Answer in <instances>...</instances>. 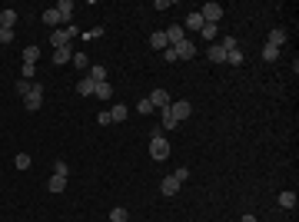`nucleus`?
<instances>
[{"mask_svg":"<svg viewBox=\"0 0 299 222\" xmlns=\"http://www.w3.org/2000/svg\"><path fill=\"white\" fill-rule=\"evenodd\" d=\"M173 179H176V183L183 186V183L189 179V169H187V166H183V169H176V172H173Z\"/></svg>","mask_w":299,"mask_h":222,"instance_id":"nucleus-33","label":"nucleus"},{"mask_svg":"<svg viewBox=\"0 0 299 222\" xmlns=\"http://www.w3.org/2000/svg\"><path fill=\"white\" fill-rule=\"evenodd\" d=\"M20 80H27V83H30V80H34V73H37V67H34V63H23V70H20Z\"/></svg>","mask_w":299,"mask_h":222,"instance_id":"nucleus-31","label":"nucleus"},{"mask_svg":"<svg viewBox=\"0 0 299 222\" xmlns=\"http://www.w3.org/2000/svg\"><path fill=\"white\" fill-rule=\"evenodd\" d=\"M266 43H269V47H276V50H280L282 43H286V30H282V27H273V30H269V40H266Z\"/></svg>","mask_w":299,"mask_h":222,"instance_id":"nucleus-10","label":"nucleus"},{"mask_svg":"<svg viewBox=\"0 0 299 222\" xmlns=\"http://www.w3.org/2000/svg\"><path fill=\"white\" fill-rule=\"evenodd\" d=\"M280 205L282 209H296V196L293 192H280Z\"/></svg>","mask_w":299,"mask_h":222,"instance_id":"nucleus-26","label":"nucleus"},{"mask_svg":"<svg viewBox=\"0 0 299 222\" xmlns=\"http://www.w3.org/2000/svg\"><path fill=\"white\" fill-rule=\"evenodd\" d=\"M163 60H167V63H176V53H173V47H167V50H163Z\"/></svg>","mask_w":299,"mask_h":222,"instance_id":"nucleus-38","label":"nucleus"},{"mask_svg":"<svg viewBox=\"0 0 299 222\" xmlns=\"http://www.w3.org/2000/svg\"><path fill=\"white\" fill-rule=\"evenodd\" d=\"M163 34H167L169 47H176V43H183V40H187V30H183V23H173V27H167V30H163Z\"/></svg>","mask_w":299,"mask_h":222,"instance_id":"nucleus-6","label":"nucleus"},{"mask_svg":"<svg viewBox=\"0 0 299 222\" xmlns=\"http://www.w3.org/2000/svg\"><path fill=\"white\" fill-rule=\"evenodd\" d=\"M200 37L209 40V43H216V23H203V27H200Z\"/></svg>","mask_w":299,"mask_h":222,"instance_id":"nucleus-22","label":"nucleus"},{"mask_svg":"<svg viewBox=\"0 0 299 222\" xmlns=\"http://www.w3.org/2000/svg\"><path fill=\"white\" fill-rule=\"evenodd\" d=\"M127 219H130V212H127L123 205H120V209H113V212H110V222H127Z\"/></svg>","mask_w":299,"mask_h":222,"instance_id":"nucleus-28","label":"nucleus"},{"mask_svg":"<svg viewBox=\"0 0 299 222\" xmlns=\"http://www.w3.org/2000/svg\"><path fill=\"white\" fill-rule=\"evenodd\" d=\"M43 23H47V27H54V30H60V23H63V20H60V14H56V7L43 10Z\"/></svg>","mask_w":299,"mask_h":222,"instance_id":"nucleus-12","label":"nucleus"},{"mask_svg":"<svg viewBox=\"0 0 299 222\" xmlns=\"http://www.w3.org/2000/svg\"><path fill=\"white\" fill-rule=\"evenodd\" d=\"M169 113H173L176 123H180V120H187L189 113H193V106H189V100H176V103H169Z\"/></svg>","mask_w":299,"mask_h":222,"instance_id":"nucleus-7","label":"nucleus"},{"mask_svg":"<svg viewBox=\"0 0 299 222\" xmlns=\"http://www.w3.org/2000/svg\"><path fill=\"white\" fill-rule=\"evenodd\" d=\"M37 60H40V47H37V43H30V47L23 50V63H37Z\"/></svg>","mask_w":299,"mask_h":222,"instance_id":"nucleus-23","label":"nucleus"},{"mask_svg":"<svg viewBox=\"0 0 299 222\" xmlns=\"http://www.w3.org/2000/svg\"><path fill=\"white\" fill-rule=\"evenodd\" d=\"M127 116H130V110H127L123 103H116V106H113V110H110V123H123Z\"/></svg>","mask_w":299,"mask_h":222,"instance_id":"nucleus-17","label":"nucleus"},{"mask_svg":"<svg viewBox=\"0 0 299 222\" xmlns=\"http://www.w3.org/2000/svg\"><path fill=\"white\" fill-rule=\"evenodd\" d=\"M70 63H74L80 73H87V70H90V56H87V53H74V60H70Z\"/></svg>","mask_w":299,"mask_h":222,"instance_id":"nucleus-20","label":"nucleus"},{"mask_svg":"<svg viewBox=\"0 0 299 222\" xmlns=\"http://www.w3.org/2000/svg\"><path fill=\"white\" fill-rule=\"evenodd\" d=\"M240 222H256V216H253V212H243V216H240Z\"/></svg>","mask_w":299,"mask_h":222,"instance_id":"nucleus-39","label":"nucleus"},{"mask_svg":"<svg viewBox=\"0 0 299 222\" xmlns=\"http://www.w3.org/2000/svg\"><path fill=\"white\" fill-rule=\"evenodd\" d=\"M160 120H163V130H176V126H180V123H176V116L169 113V106H167V110H160Z\"/></svg>","mask_w":299,"mask_h":222,"instance_id":"nucleus-21","label":"nucleus"},{"mask_svg":"<svg viewBox=\"0 0 299 222\" xmlns=\"http://www.w3.org/2000/svg\"><path fill=\"white\" fill-rule=\"evenodd\" d=\"M150 156L156 159V163H163V159H169V143L160 136V130H153V143H150Z\"/></svg>","mask_w":299,"mask_h":222,"instance_id":"nucleus-1","label":"nucleus"},{"mask_svg":"<svg viewBox=\"0 0 299 222\" xmlns=\"http://www.w3.org/2000/svg\"><path fill=\"white\" fill-rule=\"evenodd\" d=\"M160 192H163V196H176V192H180V183H176L173 176H167V179L160 183Z\"/></svg>","mask_w":299,"mask_h":222,"instance_id":"nucleus-13","label":"nucleus"},{"mask_svg":"<svg viewBox=\"0 0 299 222\" xmlns=\"http://www.w3.org/2000/svg\"><path fill=\"white\" fill-rule=\"evenodd\" d=\"M17 23V10H0V30H14Z\"/></svg>","mask_w":299,"mask_h":222,"instance_id":"nucleus-11","label":"nucleus"},{"mask_svg":"<svg viewBox=\"0 0 299 222\" xmlns=\"http://www.w3.org/2000/svg\"><path fill=\"white\" fill-rule=\"evenodd\" d=\"M67 172H70V166H67V163L60 159V163H56V166H54V176H67Z\"/></svg>","mask_w":299,"mask_h":222,"instance_id":"nucleus-35","label":"nucleus"},{"mask_svg":"<svg viewBox=\"0 0 299 222\" xmlns=\"http://www.w3.org/2000/svg\"><path fill=\"white\" fill-rule=\"evenodd\" d=\"M136 110H140V113H153V103H150V100H140Z\"/></svg>","mask_w":299,"mask_h":222,"instance_id":"nucleus-36","label":"nucleus"},{"mask_svg":"<svg viewBox=\"0 0 299 222\" xmlns=\"http://www.w3.org/2000/svg\"><path fill=\"white\" fill-rule=\"evenodd\" d=\"M87 76H90L93 83H107V70H103V67H96V63H90V70H87Z\"/></svg>","mask_w":299,"mask_h":222,"instance_id":"nucleus-18","label":"nucleus"},{"mask_svg":"<svg viewBox=\"0 0 299 222\" xmlns=\"http://www.w3.org/2000/svg\"><path fill=\"white\" fill-rule=\"evenodd\" d=\"M100 37H103V27H93V30L80 34V40H100Z\"/></svg>","mask_w":299,"mask_h":222,"instance_id":"nucleus-30","label":"nucleus"},{"mask_svg":"<svg viewBox=\"0 0 299 222\" xmlns=\"http://www.w3.org/2000/svg\"><path fill=\"white\" fill-rule=\"evenodd\" d=\"M187 27H189V30H200V27H203V17H200V10H193V14L187 17ZM187 27H183V30H187Z\"/></svg>","mask_w":299,"mask_h":222,"instance_id":"nucleus-24","label":"nucleus"},{"mask_svg":"<svg viewBox=\"0 0 299 222\" xmlns=\"http://www.w3.org/2000/svg\"><path fill=\"white\" fill-rule=\"evenodd\" d=\"M150 47H153V50H167V47H169L167 34H163V30H156V34L150 37Z\"/></svg>","mask_w":299,"mask_h":222,"instance_id":"nucleus-15","label":"nucleus"},{"mask_svg":"<svg viewBox=\"0 0 299 222\" xmlns=\"http://www.w3.org/2000/svg\"><path fill=\"white\" fill-rule=\"evenodd\" d=\"M47 189H50V192H63V189H67V176H50V183H47Z\"/></svg>","mask_w":299,"mask_h":222,"instance_id":"nucleus-19","label":"nucleus"},{"mask_svg":"<svg viewBox=\"0 0 299 222\" xmlns=\"http://www.w3.org/2000/svg\"><path fill=\"white\" fill-rule=\"evenodd\" d=\"M200 17H203V23H220L223 7H220V3H203V7H200Z\"/></svg>","mask_w":299,"mask_h":222,"instance_id":"nucleus-2","label":"nucleus"},{"mask_svg":"<svg viewBox=\"0 0 299 222\" xmlns=\"http://www.w3.org/2000/svg\"><path fill=\"white\" fill-rule=\"evenodd\" d=\"M226 63L240 67V63H243V50H236V47H233V50H226Z\"/></svg>","mask_w":299,"mask_h":222,"instance_id":"nucleus-25","label":"nucleus"},{"mask_svg":"<svg viewBox=\"0 0 299 222\" xmlns=\"http://www.w3.org/2000/svg\"><path fill=\"white\" fill-rule=\"evenodd\" d=\"M14 163H17V169H30V156H27V153H17Z\"/></svg>","mask_w":299,"mask_h":222,"instance_id":"nucleus-32","label":"nucleus"},{"mask_svg":"<svg viewBox=\"0 0 299 222\" xmlns=\"http://www.w3.org/2000/svg\"><path fill=\"white\" fill-rule=\"evenodd\" d=\"M147 100H150V103H153V110H167L169 103H173L167 90H153V93H150V96H147Z\"/></svg>","mask_w":299,"mask_h":222,"instance_id":"nucleus-5","label":"nucleus"},{"mask_svg":"<svg viewBox=\"0 0 299 222\" xmlns=\"http://www.w3.org/2000/svg\"><path fill=\"white\" fill-rule=\"evenodd\" d=\"M30 90H34V83H27V80H20V83H17V93H20V96H27Z\"/></svg>","mask_w":299,"mask_h":222,"instance_id":"nucleus-34","label":"nucleus"},{"mask_svg":"<svg viewBox=\"0 0 299 222\" xmlns=\"http://www.w3.org/2000/svg\"><path fill=\"white\" fill-rule=\"evenodd\" d=\"M209 63H226V50L220 43H209Z\"/></svg>","mask_w":299,"mask_h":222,"instance_id":"nucleus-16","label":"nucleus"},{"mask_svg":"<svg viewBox=\"0 0 299 222\" xmlns=\"http://www.w3.org/2000/svg\"><path fill=\"white\" fill-rule=\"evenodd\" d=\"M0 43H14V30H0Z\"/></svg>","mask_w":299,"mask_h":222,"instance_id":"nucleus-37","label":"nucleus"},{"mask_svg":"<svg viewBox=\"0 0 299 222\" xmlns=\"http://www.w3.org/2000/svg\"><path fill=\"white\" fill-rule=\"evenodd\" d=\"M173 53H176V60H193V56H196V43H193V40H183V43L173 47Z\"/></svg>","mask_w":299,"mask_h":222,"instance_id":"nucleus-4","label":"nucleus"},{"mask_svg":"<svg viewBox=\"0 0 299 222\" xmlns=\"http://www.w3.org/2000/svg\"><path fill=\"white\" fill-rule=\"evenodd\" d=\"M56 14H60V20H63V27H67L70 17H74V0H60V3H56Z\"/></svg>","mask_w":299,"mask_h":222,"instance_id":"nucleus-8","label":"nucleus"},{"mask_svg":"<svg viewBox=\"0 0 299 222\" xmlns=\"http://www.w3.org/2000/svg\"><path fill=\"white\" fill-rule=\"evenodd\" d=\"M23 103H27V110H40V106H43V86L34 83V90L23 96Z\"/></svg>","mask_w":299,"mask_h":222,"instance_id":"nucleus-3","label":"nucleus"},{"mask_svg":"<svg viewBox=\"0 0 299 222\" xmlns=\"http://www.w3.org/2000/svg\"><path fill=\"white\" fill-rule=\"evenodd\" d=\"M76 90H80V96H93L96 83L90 80V76H80V83H76Z\"/></svg>","mask_w":299,"mask_h":222,"instance_id":"nucleus-14","label":"nucleus"},{"mask_svg":"<svg viewBox=\"0 0 299 222\" xmlns=\"http://www.w3.org/2000/svg\"><path fill=\"white\" fill-rule=\"evenodd\" d=\"M276 56H280V50H276V47H269V43L262 47V60H266V63H273Z\"/></svg>","mask_w":299,"mask_h":222,"instance_id":"nucleus-29","label":"nucleus"},{"mask_svg":"<svg viewBox=\"0 0 299 222\" xmlns=\"http://www.w3.org/2000/svg\"><path fill=\"white\" fill-rule=\"evenodd\" d=\"M74 60V47H60L54 50V67H63V63H70Z\"/></svg>","mask_w":299,"mask_h":222,"instance_id":"nucleus-9","label":"nucleus"},{"mask_svg":"<svg viewBox=\"0 0 299 222\" xmlns=\"http://www.w3.org/2000/svg\"><path fill=\"white\" fill-rule=\"evenodd\" d=\"M93 96H100V100H110V96H113V90H110V83H96V90H93Z\"/></svg>","mask_w":299,"mask_h":222,"instance_id":"nucleus-27","label":"nucleus"}]
</instances>
